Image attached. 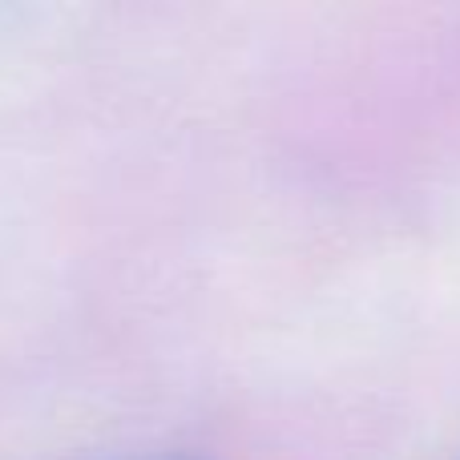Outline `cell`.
I'll return each mask as SVG.
<instances>
[]
</instances>
